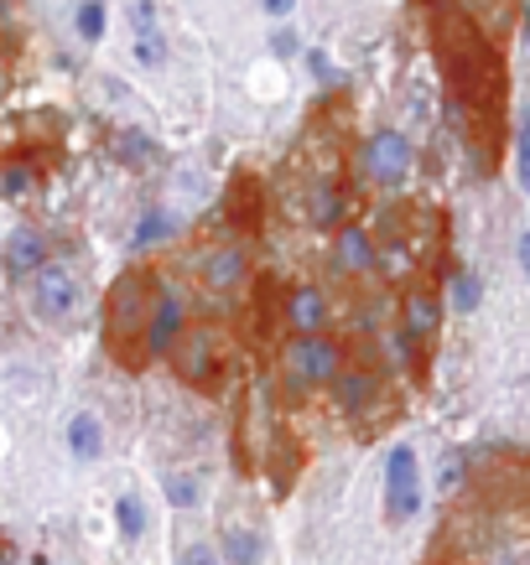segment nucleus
<instances>
[{"label":"nucleus","mask_w":530,"mask_h":565,"mask_svg":"<svg viewBox=\"0 0 530 565\" xmlns=\"http://www.w3.org/2000/svg\"><path fill=\"white\" fill-rule=\"evenodd\" d=\"M146 307H151V281L141 270H125L115 291H110V354L125 358L130 369L141 363L136 343H141V328H146Z\"/></svg>","instance_id":"1"},{"label":"nucleus","mask_w":530,"mask_h":565,"mask_svg":"<svg viewBox=\"0 0 530 565\" xmlns=\"http://www.w3.org/2000/svg\"><path fill=\"white\" fill-rule=\"evenodd\" d=\"M333 374H338V343L317 337V332H302L287 348V384L296 395L313 389V384H328Z\"/></svg>","instance_id":"2"},{"label":"nucleus","mask_w":530,"mask_h":565,"mask_svg":"<svg viewBox=\"0 0 530 565\" xmlns=\"http://www.w3.org/2000/svg\"><path fill=\"white\" fill-rule=\"evenodd\" d=\"M386 514L390 524H406L411 514H421V472H416L411 447H395L386 462Z\"/></svg>","instance_id":"3"},{"label":"nucleus","mask_w":530,"mask_h":565,"mask_svg":"<svg viewBox=\"0 0 530 565\" xmlns=\"http://www.w3.org/2000/svg\"><path fill=\"white\" fill-rule=\"evenodd\" d=\"M411 162H416V151H411V141L401 130H380V136L364 141V171H369L380 188H401Z\"/></svg>","instance_id":"4"},{"label":"nucleus","mask_w":530,"mask_h":565,"mask_svg":"<svg viewBox=\"0 0 530 565\" xmlns=\"http://www.w3.org/2000/svg\"><path fill=\"white\" fill-rule=\"evenodd\" d=\"M31 296H37V317H42V322H63V317L78 307V281H73V270L42 259V265L31 270Z\"/></svg>","instance_id":"5"},{"label":"nucleus","mask_w":530,"mask_h":565,"mask_svg":"<svg viewBox=\"0 0 530 565\" xmlns=\"http://www.w3.org/2000/svg\"><path fill=\"white\" fill-rule=\"evenodd\" d=\"M167 354L188 384H209L214 378V332H177Z\"/></svg>","instance_id":"6"},{"label":"nucleus","mask_w":530,"mask_h":565,"mask_svg":"<svg viewBox=\"0 0 530 565\" xmlns=\"http://www.w3.org/2000/svg\"><path fill=\"white\" fill-rule=\"evenodd\" d=\"M375 239L364 234V223H343L333 239V265L343 275H364V270H375Z\"/></svg>","instance_id":"7"},{"label":"nucleus","mask_w":530,"mask_h":565,"mask_svg":"<svg viewBox=\"0 0 530 565\" xmlns=\"http://www.w3.org/2000/svg\"><path fill=\"white\" fill-rule=\"evenodd\" d=\"M182 332V307H177V296H156V307L146 317V348H156V354H167L172 337Z\"/></svg>","instance_id":"8"},{"label":"nucleus","mask_w":530,"mask_h":565,"mask_svg":"<svg viewBox=\"0 0 530 565\" xmlns=\"http://www.w3.org/2000/svg\"><path fill=\"white\" fill-rule=\"evenodd\" d=\"M136 63L141 68H162L167 63V42L151 22V0H136Z\"/></svg>","instance_id":"9"},{"label":"nucleus","mask_w":530,"mask_h":565,"mask_svg":"<svg viewBox=\"0 0 530 565\" xmlns=\"http://www.w3.org/2000/svg\"><path fill=\"white\" fill-rule=\"evenodd\" d=\"M68 451L78 457V462H94L99 451H104V425H99V415H89V410H78L68 421Z\"/></svg>","instance_id":"10"},{"label":"nucleus","mask_w":530,"mask_h":565,"mask_svg":"<svg viewBox=\"0 0 530 565\" xmlns=\"http://www.w3.org/2000/svg\"><path fill=\"white\" fill-rule=\"evenodd\" d=\"M203 281L214 285V291L240 285L244 281V249H240V244H224V249H214V255H209V265H203Z\"/></svg>","instance_id":"11"},{"label":"nucleus","mask_w":530,"mask_h":565,"mask_svg":"<svg viewBox=\"0 0 530 565\" xmlns=\"http://www.w3.org/2000/svg\"><path fill=\"white\" fill-rule=\"evenodd\" d=\"M42 259H48L42 234H31V229H16V234H11V244H5V265H11L16 275H31Z\"/></svg>","instance_id":"12"},{"label":"nucleus","mask_w":530,"mask_h":565,"mask_svg":"<svg viewBox=\"0 0 530 565\" xmlns=\"http://www.w3.org/2000/svg\"><path fill=\"white\" fill-rule=\"evenodd\" d=\"M287 322L296 332H323V322H328V301H323V291H296L291 296V307H287Z\"/></svg>","instance_id":"13"},{"label":"nucleus","mask_w":530,"mask_h":565,"mask_svg":"<svg viewBox=\"0 0 530 565\" xmlns=\"http://www.w3.org/2000/svg\"><path fill=\"white\" fill-rule=\"evenodd\" d=\"M261 555H265L261 529H250V524H229L224 529V561L229 565H255Z\"/></svg>","instance_id":"14"},{"label":"nucleus","mask_w":530,"mask_h":565,"mask_svg":"<svg viewBox=\"0 0 530 565\" xmlns=\"http://www.w3.org/2000/svg\"><path fill=\"white\" fill-rule=\"evenodd\" d=\"M437 317H442V307H437V296H427V291H421V296H411V301H406L401 332H406L411 343H416V337H432V332H437Z\"/></svg>","instance_id":"15"},{"label":"nucleus","mask_w":530,"mask_h":565,"mask_svg":"<svg viewBox=\"0 0 530 565\" xmlns=\"http://www.w3.org/2000/svg\"><path fill=\"white\" fill-rule=\"evenodd\" d=\"M338 378V405L343 410H364L369 405V395H375V374H333Z\"/></svg>","instance_id":"16"},{"label":"nucleus","mask_w":530,"mask_h":565,"mask_svg":"<svg viewBox=\"0 0 530 565\" xmlns=\"http://www.w3.org/2000/svg\"><path fill=\"white\" fill-rule=\"evenodd\" d=\"M115 518H121V535H125V540H141V535H146L141 498H121V503H115Z\"/></svg>","instance_id":"17"},{"label":"nucleus","mask_w":530,"mask_h":565,"mask_svg":"<svg viewBox=\"0 0 530 565\" xmlns=\"http://www.w3.org/2000/svg\"><path fill=\"white\" fill-rule=\"evenodd\" d=\"M167 493H172V503H177V509H193L198 493H203V483H198L193 472H172V477H167Z\"/></svg>","instance_id":"18"},{"label":"nucleus","mask_w":530,"mask_h":565,"mask_svg":"<svg viewBox=\"0 0 530 565\" xmlns=\"http://www.w3.org/2000/svg\"><path fill=\"white\" fill-rule=\"evenodd\" d=\"M172 234V218L167 213H146L141 229H136V249H151V244H162Z\"/></svg>","instance_id":"19"},{"label":"nucleus","mask_w":530,"mask_h":565,"mask_svg":"<svg viewBox=\"0 0 530 565\" xmlns=\"http://www.w3.org/2000/svg\"><path fill=\"white\" fill-rule=\"evenodd\" d=\"M78 37H84V42H99V37H104V5H99V0H84V5H78Z\"/></svg>","instance_id":"20"},{"label":"nucleus","mask_w":530,"mask_h":565,"mask_svg":"<svg viewBox=\"0 0 530 565\" xmlns=\"http://www.w3.org/2000/svg\"><path fill=\"white\" fill-rule=\"evenodd\" d=\"M479 275H468V270H463V275H453V307L458 311H474L479 307Z\"/></svg>","instance_id":"21"},{"label":"nucleus","mask_w":530,"mask_h":565,"mask_svg":"<svg viewBox=\"0 0 530 565\" xmlns=\"http://www.w3.org/2000/svg\"><path fill=\"white\" fill-rule=\"evenodd\" d=\"M177 565H218V555L209 550V544H193V550H182V561Z\"/></svg>","instance_id":"22"},{"label":"nucleus","mask_w":530,"mask_h":565,"mask_svg":"<svg viewBox=\"0 0 530 565\" xmlns=\"http://www.w3.org/2000/svg\"><path fill=\"white\" fill-rule=\"evenodd\" d=\"M313 208H317V218H323V223H333V218H338V197H333V192H317Z\"/></svg>","instance_id":"23"},{"label":"nucleus","mask_w":530,"mask_h":565,"mask_svg":"<svg viewBox=\"0 0 530 565\" xmlns=\"http://www.w3.org/2000/svg\"><path fill=\"white\" fill-rule=\"evenodd\" d=\"M5 192H11V197L26 192V166H11V171H5Z\"/></svg>","instance_id":"24"},{"label":"nucleus","mask_w":530,"mask_h":565,"mask_svg":"<svg viewBox=\"0 0 530 565\" xmlns=\"http://www.w3.org/2000/svg\"><path fill=\"white\" fill-rule=\"evenodd\" d=\"M270 52H276V57H291V52H296V37H291V31H276V37H270Z\"/></svg>","instance_id":"25"},{"label":"nucleus","mask_w":530,"mask_h":565,"mask_svg":"<svg viewBox=\"0 0 530 565\" xmlns=\"http://www.w3.org/2000/svg\"><path fill=\"white\" fill-rule=\"evenodd\" d=\"M265 5V16H291L296 11V0H261Z\"/></svg>","instance_id":"26"},{"label":"nucleus","mask_w":530,"mask_h":565,"mask_svg":"<svg viewBox=\"0 0 530 565\" xmlns=\"http://www.w3.org/2000/svg\"><path fill=\"white\" fill-rule=\"evenodd\" d=\"M146 136H125V156H130V162H136V156H141V151H146Z\"/></svg>","instance_id":"27"}]
</instances>
